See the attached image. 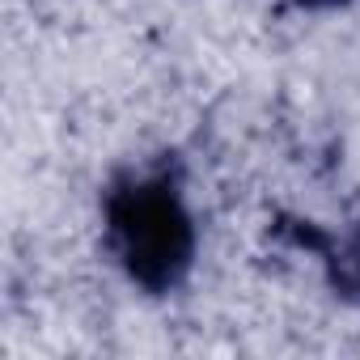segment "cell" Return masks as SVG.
<instances>
[{"instance_id": "obj_1", "label": "cell", "mask_w": 360, "mask_h": 360, "mask_svg": "<svg viewBox=\"0 0 360 360\" xmlns=\"http://www.w3.org/2000/svg\"><path fill=\"white\" fill-rule=\"evenodd\" d=\"M115 233L127 267L148 284L174 280V271L187 263V217L178 212L174 195H165V187H136L127 200H119Z\"/></svg>"}]
</instances>
